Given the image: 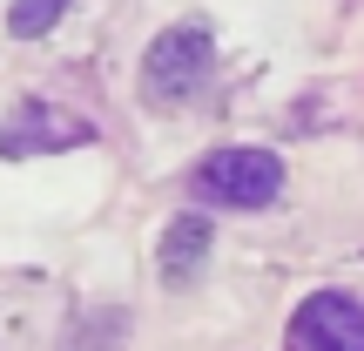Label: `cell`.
<instances>
[{"mask_svg":"<svg viewBox=\"0 0 364 351\" xmlns=\"http://www.w3.org/2000/svg\"><path fill=\"white\" fill-rule=\"evenodd\" d=\"M196 196L216 209H263L284 189V162L270 149H216L209 162H196Z\"/></svg>","mask_w":364,"mask_h":351,"instance_id":"obj_2","label":"cell"},{"mask_svg":"<svg viewBox=\"0 0 364 351\" xmlns=\"http://www.w3.org/2000/svg\"><path fill=\"white\" fill-rule=\"evenodd\" d=\"M209 243H216V236H209V216H176L169 230H162V277H169V284H196V271H203L209 263Z\"/></svg>","mask_w":364,"mask_h":351,"instance_id":"obj_5","label":"cell"},{"mask_svg":"<svg viewBox=\"0 0 364 351\" xmlns=\"http://www.w3.org/2000/svg\"><path fill=\"white\" fill-rule=\"evenodd\" d=\"M68 14V0H14V14H7V27L21 41H34V34H48L54 21Z\"/></svg>","mask_w":364,"mask_h":351,"instance_id":"obj_6","label":"cell"},{"mask_svg":"<svg viewBox=\"0 0 364 351\" xmlns=\"http://www.w3.org/2000/svg\"><path fill=\"white\" fill-rule=\"evenodd\" d=\"M61 142H88V129L54 115L48 102H21L0 122V156H34V149H61Z\"/></svg>","mask_w":364,"mask_h":351,"instance_id":"obj_4","label":"cell"},{"mask_svg":"<svg viewBox=\"0 0 364 351\" xmlns=\"http://www.w3.org/2000/svg\"><path fill=\"white\" fill-rule=\"evenodd\" d=\"M290 351H364V304L351 290H311L284 331Z\"/></svg>","mask_w":364,"mask_h":351,"instance_id":"obj_3","label":"cell"},{"mask_svg":"<svg viewBox=\"0 0 364 351\" xmlns=\"http://www.w3.org/2000/svg\"><path fill=\"white\" fill-rule=\"evenodd\" d=\"M209 68H216V41H209L203 21H176L149 41L142 54V102L149 108H189L203 95Z\"/></svg>","mask_w":364,"mask_h":351,"instance_id":"obj_1","label":"cell"}]
</instances>
